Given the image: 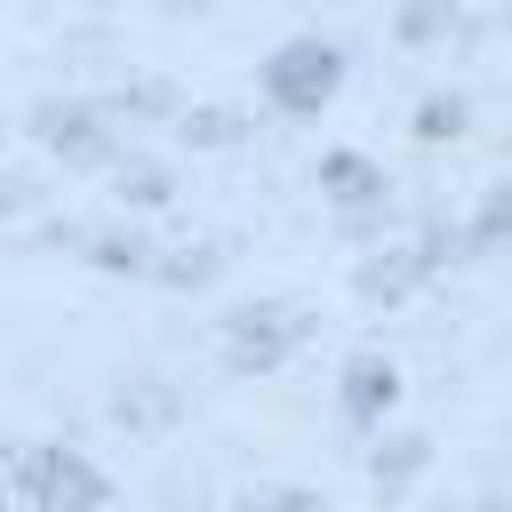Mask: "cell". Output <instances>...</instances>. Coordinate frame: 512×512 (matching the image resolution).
<instances>
[{"label": "cell", "instance_id": "obj_3", "mask_svg": "<svg viewBox=\"0 0 512 512\" xmlns=\"http://www.w3.org/2000/svg\"><path fill=\"white\" fill-rule=\"evenodd\" d=\"M392 392H400V376H392V360H376V352H360V360L344 368V416H352V424H376V416L392 408Z\"/></svg>", "mask_w": 512, "mask_h": 512}, {"label": "cell", "instance_id": "obj_4", "mask_svg": "<svg viewBox=\"0 0 512 512\" xmlns=\"http://www.w3.org/2000/svg\"><path fill=\"white\" fill-rule=\"evenodd\" d=\"M320 192H336V200H376L384 176H376L360 152H328V160H320Z\"/></svg>", "mask_w": 512, "mask_h": 512}, {"label": "cell", "instance_id": "obj_5", "mask_svg": "<svg viewBox=\"0 0 512 512\" xmlns=\"http://www.w3.org/2000/svg\"><path fill=\"white\" fill-rule=\"evenodd\" d=\"M456 120H464V104H424V136H456Z\"/></svg>", "mask_w": 512, "mask_h": 512}, {"label": "cell", "instance_id": "obj_1", "mask_svg": "<svg viewBox=\"0 0 512 512\" xmlns=\"http://www.w3.org/2000/svg\"><path fill=\"white\" fill-rule=\"evenodd\" d=\"M336 88H344V56H336L328 40H288V48L264 64V96H272L280 112H320Z\"/></svg>", "mask_w": 512, "mask_h": 512}, {"label": "cell", "instance_id": "obj_2", "mask_svg": "<svg viewBox=\"0 0 512 512\" xmlns=\"http://www.w3.org/2000/svg\"><path fill=\"white\" fill-rule=\"evenodd\" d=\"M16 488H24L32 512H88V504H104L96 464L72 456V448H32V456L16 464Z\"/></svg>", "mask_w": 512, "mask_h": 512}]
</instances>
